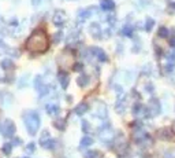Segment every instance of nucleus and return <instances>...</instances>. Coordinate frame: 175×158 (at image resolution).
<instances>
[{
	"instance_id": "nucleus-1",
	"label": "nucleus",
	"mask_w": 175,
	"mask_h": 158,
	"mask_svg": "<svg viewBox=\"0 0 175 158\" xmlns=\"http://www.w3.org/2000/svg\"><path fill=\"white\" fill-rule=\"evenodd\" d=\"M48 48L49 40L43 30H36L26 41V50L32 54H44Z\"/></svg>"
},
{
	"instance_id": "nucleus-2",
	"label": "nucleus",
	"mask_w": 175,
	"mask_h": 158,
	"mask_svg": "<svg viewBox=\"0 0 175 158\" xmlns=\"http://www.w3.org/2000/svg\"><path fill=\"white\" fill-rule=\"evenodd\" d=\"M25 125L29 135H36L40 128V115L37 111H29L25 114Z\"/></svg>"
},
{
	"instance_id": "nucleus-3",
	"label": "nucleus",
	"mask_w": 175,
	"mask_h": 158,
	"mask_svg": "<svg viewBox=\"0 0 175 158\" xmlns=\"http://www.w3.org/2000/svg\"><path fill=\"white\" fill-rule=\"evenodd\" d=\"M131 113L134 117L137 118H148L151 117V111H149L148 106L142 105V103H135L131 109Z\"/></svg>"
},
{
	"instance_id": "nucleus-4",
	"label": "nucleus",
	"mask_w": 175,
	"mask_h": 158,
	"mask_svg": "<svg viewBox=\"0 0 175 158\" xmlns=\"http://www.w3.org/2000/svg\"><path fill=\"white\" fill-rule=\"evenodd\" d=\"M15 131H16V128H15V124H14V121L5 120L4 124H3V126H2V135H3V136L7 137V139H10V137L14 136Z\"/></svg>"
},
{
	"instance_id": "nucleus-5",
	"label": "nucleus",
	"mask_w": 175,
	"mask_h": 158,
	"mask_svg": "<svg viewBox=\"0 0 175 158\" xmlns=\"http://www.w3.org/2000/svg\"><path fill=\"white\" fill-rule=\"evenodd\" d=\"M131 139H133V142L140 145V143L149 140V135L146 134V131H144L142 128H134L133 129V134H131Z\"/></svg>"
},
{
	"instance_id": "nucleus-6",
	"label": "nucleus",
	"mask_w": 175,
	"mask_h": 158,
	"mask_svg": "<svg viewBox=\"0 0 175 158\" xmlns=\"http://www.w3.org/2000/svg\"><path fill=\"white\" fill-rule=\"evenodd\" d=\"M40 145H41V147L47 149V150H52V149L55 147V145H56V140L51 137V135H49V132L48 131H44V134L41 135Z\"/></svg>"
},
{
	"instance_id": "nucleus-7",
	"label": "nucleus",
	"mask_w": 175,
	"mask_h": 158,
	"mask_svg": "<svg viewBox=\"0 0 175 158\" xmlns=\"http://www.w3.org/2000/svg\"><path fill=\"white\" fill-rule=\"evenodd\" d=\"M98 137H100L101 140H104V142H107V140H109L112 137V135H114V131H112L111 125H108V124H105V125H103L100 129H98L97 132Z\"/></svg>"
},
{
	"instance_id": "nucleus-8",
	"label": "nucleus",
	"mask_w": 175,
	"mask_h": 158,
	"mask_svg": "<svg viewBox=\"0 0 175 158\" xmlns=\"http://www.w3.org/2000/svg\"><path fill=\"white\" fill-rule=\"evenodd\" d=\"M148 109L149 111H151V115H159L160 113H162V103H160V100L157 99V98H152L151 100H149V105H148Z\"/></svg>"
},
{
	"instance_id": "nucleus-9",
	"label": "nucleus",
	"mask_w": 175,
	"mask_h": 158,
	"mask_svg": "<svg viewBox=\"0 0 175 158\" xmlns=\"http://www.w3.org/2000/svg\"><path fill=\"white\" fill-rule=\"evenodd\" d=\"M66 18H67L66 14H64L62 10H58V11H55V14H53L52 22L56 25V26H63L64 22H66Z\"/></svg>"
},
{
	"instance_id": "nucleus-10",
	"label": "nucleus",
	"mask_w": 175,
	"mask_h": 158,
	"mask_svg": "<svg viewBox=\"0 0 175 158\" xmlns=\"http://www.w3.org/2000/svg\"><path fill=\"white\" fill-rule=\"evenodd\" d=\"M157 137L162 140H173L174 134H173V131H170L168 128H162L157 131Z\"/></svg>"
},
{
	"instance_id": "nucleus-11",
	"label": "nucleus",
	"mask_w": 175,
	"mask_h": 158,
	"mask_svg": "<svg viewBox=\"0 0 175 158\" xmlns=\"http://www.w3.org/2000/svg\"><path fill=\"white\" fill-rule=\"evenodd\" d=\"M92 51L95 52V56L98 59V62H107V61H108V56H107V54L104 52L101 48H97V47H93Z\"/></svg>"
},
{
	"instance_id": "nucleus-12",
	"label": "nucleus",
	"mask_w": 175,
	"mask_h": 158,
	"mask_svg": "<svg viewBox=\"0 0 175 158\" xmlns=\"http://www.w3.org/2000/svg\"><path fill=\"white\" fill-rule=\"evenodd\" d=\"M88 110H89V105H88L86 102H81L80 105H77V107L74 109V111L77 115H84Z\"/></svg>"
},
{
	"instance_id": "nucleus-13",
	"label": "nucleus",
	"mask_w": 175,
	"mask_h": 158,
	"mask_svg": "<svg viewBox=\"0 0 175 158\" xmlns=\"http://www.w3.org/2000/svg\"><path fill=\"white\" fill-rule=\"evenodd\" d=\"M59 80H60V84H62V88L66 89L69 87V83H70V77L66 72H59Z\"/></svg>"
},
{
	"instance_id": "nucleus-14",
	"label": "nucleus",
	"mask_w": 175,
	"mask_h": 158,
	"mask_svg": "<svg viewBox=\"0 0 175 158\" xmlns=\"http://www.w3.org/2000/svg\"><path fill=\"white\" fill-rule=\"evenodd\" d=\"M96 114L101 118H105L107 117V106L105 103L103 102H98L97 103V109H96Z\"/></svg>"
},
{
	"instance_id": "nucleus-15",
	"label": "nucleus",
	"mask_w": 175,
	"mask_h": 158,
	"mask_svg": "<svg viewBox=\"0 0 175 158\" xmlns=\"http://www.w3.org/2000/svg\"><path fill=\"white\" fill-rule=\"evenodd\" d=\"M100 7L103 11H112L115 8V3L112 0H101Z\"/></svg>"
},
{
	"instance_id": "nucleus-16",
	"label": "nucleus",
	"mask_w": 175,
	"mask_h": 158,
	"mask_svg": "<svg viewBox=\"0 0 175 158\" xmlns=\"http://www.w3.org/2000/svg\"><path fill=\"white\" fill-rule=\"evenodd\" d=\"M116 113H119V114H122V113H125V109H126V99L125 98H119V99L116 100Z\"/></svg>"
},
{
	"instance_id": "nucleus-17",
	"label": "nucleus",
	"mask_w": 175,
	"mask_h": 158,
	"mask_svg": "<svg viewBox=\"0 0 175 158\" xmlns=\"http://www.w3.org/2000/svg\"><path fill=\"white\" fill-rule=\"evenodd\" d=\"M84 158H103V154L97 150H86L84 153Z\"/></svg>"
},
{
	"instance_id": "nucleus-18",
	"label": "nucleus",
	"mask_w": 175,
	"mask_h": 158,
	"mask_svg": "<svg viewBox=\"0 0 175 158\" xmlns=\"http://www.w3.org/2000/svg\"><path fill=\"white\" fill-rule=\"evenodd\" d=\"M53 126H55L58 131H64V129H66V120H63V118H56V120H53Z\"/></svg>"
},
{
	"instance_id": "nucleus-19",
	"label": "nucleus",
	"mask_w": 175,
	"mask_h": 158,
	"mask_svg": "<svg viewBox=\"0 0 175 158\" xmlns=\"http://www.w3.org/2000/svg\"><path fill=\"white\" fill-rule=\"evenodd\" d=\"M88 83H89V77H88L86 74H81L77 77V84H78V87H81V88L86 87Z\"/></svg>"
},
{
	"instance_id": "nucleus-20",
	"label": "nucleus",
	"mask_w": 175,
	"mask_h": 158,
	"mask_svg": "<svg viewBox=\"0 0 175 158\" xmlns=\"http://www.w3.org/2000/svg\"><path fill=\"white\" fill-rule=\"evenodd\" d=\"M47 113L51 115H58L59 111H60V107H59L58 105H47Z\"/></svg>"
},
{
	"instance_id": "nucleus-21",
	"label": "nucleus",
	"mask_w": 175,
	"mask_h": 158,
	"mask_svg": "<svg viewBox=\"0 0 175 158\" xmlns=\"http://www.w3.org/2000/svg\"><path fill=\"white\" fill-rule=\"evenodd\" d=\"M90 32H92V35H93V37L95 39L100 37L101 29H100V26H98V24H92L90 25Z\"/></svg>"
},
{
	"instance_id": "nucleus-22",
	"label": "nucleus",
	"mask_w": 175,
	"mask_h": 158,
	"mask_svg": "<svg viewBox=\"0 0 175 158\" xmlns=\"http://www.w3.org/2000/svg\"><path fill=\"white\" fill-rule=\"evenodd\" d=\"M93 143H95L93 137H90V136H84L82 139H81V147H89V146H92Z\"/></svg>"
},
{
	"instance_id": "nucleus-23",
	"label": "nucleus",
	"mask_w": 175,
	"mask_h": 158,
	"mask_svg": "<svg viewBox=\"0 0 175 158\" xmlns=\"http://www.w3.org/2000/svg\"><path fill=\"white\" fill-rule=\"evenodd\" d=\"M89 17H90V11H89V10H82L80 14H78V18H80L81 22L86 21V19L89 18Z\"/></svg>"
},
{
	"instance_id": "nucleus-24",
	"label": "nucleus",
	"mask_w": 175,
	"mask_h": 158,
	"mask_svg": "<svg viewBox=\"0 0 175 158\" xmlns=\"http://www.w3.org/2000/svg\"><path fill=\"white\" fill-rule=\"evenodd\" d=\"M153 26H155V21L152 18H146V21H145V30L146 32H151L152 29H153Z\"/></svg>"
},
{
	"instance_id": "nucleus-25",
	"label": "nucleus",
	"mask_w": 175,
	"mask_h": 158,
	"mask_svg": "<svg viewBox=\"0 0 175 158\" xmlns=\"http://www.w3.org/2000/svg\"><path fill=\"white\" fill-rule=\"evenodd\" d=\"M3 153L5 154V156H8V154H11V150H12V143H4L2 147Z\"/></svg>"
},
{
	"instance_id": "nucleus-26",
	"label": "nucleus",
	"mask_w": 175,
	"mask_h": 158,
	"mask_svg": "<svg viewBox=\"0 0 175 158\" xmlns=\"http://www.w3.org/2000/svg\"><path fill=\"white\" fill-rule=\"evenodd\" d=\"M2 67L4 70H8L12 67V61L11 59H4V61H2Z\"/></svg>"
},
{
	"instance_id": "nucleus-27",
	"label": "nucleus",
	"mask_w": 175,
	"mask_h": 158,
	"mask_svg": "<svg viewBox=\"0 0 175 158\" xmlns=\"http://www.w3.org/2000/svg\"><path fill=\"white\" fill-rule=\"evenodd\" d=\"M122 33L125 36H127V37H131V36H133V28L131 26H125L122 29Z\"/></svg>"
},
{
	"instance_id": "nucleus-28",
	"label": "nucleus",
	"mask_w": 175,
	"mask_h": 158,
	"mask_svg": "<svg viewBox=\"0 0 175 158\" xmlns=\"http://www.w3.org/2000/svg\"><path fill=\"white\" fill-rule=\"evenodd\" d=\"M157 35H159L160 37H168V29L164 26H162L159 29V33H157Z\"/></svg>"
},
{
	"instance_id": "nucleus-29",
	"label": "nucleus",
	"mask_w": 175,
	"mask_h": 158,
	"mask_svg": "<svg viewBox=\"0 0 175 158\" xmlns=\"http://www.w3.org/2000/svg\"><path fill=\"white\" fill-rule=\"evenodd\" d=\"M82 69H84V65L81 63V62H77V63H74V66H73L74 72H82Z\"/></svg>"
},
{
	"instance_id": "nucleus-30",
	"label": "nucleus",
	"mask_w": 175,
	"mask_h": 158,
	"mask_svg": "<svg viewBox=\"0 0 175 158\" xmlns=\"http://www.w3.org/2000/svg\"><path fill=\"white\" fill-rule=\"evenodd\" d=\"M145 91L149 92V94H152V92L155 91V85L152 83H148V84H146V87H145Z\"/></svg>"
},
{
	"instance_id": "nucleus-31",
	"label": "nucleus",
	"mask_w": 175,
	"mask_h": 158,
	"mask_svg": "<svg viewBox=\"0 0 175 158\" xmlns=\"http://www.w3.org/2000/svg\"><path fill=\"white\" fill-rule=\"evenodd\" d=\"M36 150V145H34V143H29V145H27L26 146V151H27V153H33V151H34Z\"/></svg>"
},
{
	"instance_id": "nucleus-32",
	"label": "nucleus",
	"mask_w": 175,
	"mask_h": 158,
	"mask_svg": "<svg viewBox=\"0 0 175 158\" xmlns=\"http://www.w3.org/2000/svg\"><path fill=\"white\" fill-rule=\"evenodd\" d=\"M89 129H90V124L88 122V121L84 120L82 121V131L84 132H89Z\"/></svg>"
},
{
	"instance_id": "nucleus-33",
	"label": "nucleus",
	"mask_w": 175,
	"mask_h": 158,
	"mask_svg": "<svg viewBox=\"0 0 175 158\" xmlns=\"http://www.w3.org/2000/svg\"><path fill=\"white\" fill-rule=\"evenodd\" d=\"M19 145H21V139H19V137H15L14 142H12V146H19Z\"/></svg>"
},
{
	"instance_id": "nucleus-34",
	"label": "nucleus",
	"mask_w": 175,
	"mask_h": 158,
	"mask_svg": "<svg viewBox=\"0 0 175 158\" xmlns=\"http://www.w3.org/2000/svg\"><path fill=\"white\" fill-rule=\"evenodd\" d=\"M170 46L171 47H175V39H171V40H170Z\"/></svg>"
},
{
	"instance_id": "nucleus-35",
	"label": "nucleus",
	"mask_w": 175,
	"mask_h": 158,
	"mask_svg": "<svg viewBox=\"0 0 175 158\" xmlns=\"http://www.w3.org/2000/svg\"><path fill=\"white\" fill-rule=\"evenodd\" d=\"M3 46H4V44H3V41L0 40V47H3Z\"/></svg>"
},
{
	"instance_id": "nucleus-36",
	"label": "nucleus",
	"mask_w": 175,
	"mask_h": 158,
	"mask_svg": "<svg viewBox=\"0 0 175 158\" xmlns=\"http://www.w3.org/2000/svg\"><path fill=\"white\" fill-rule=\"evenodd\" d=\"M26 158H27V157H26Z\"/></svg>"
}]
</instances>
